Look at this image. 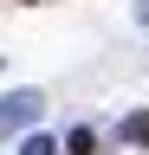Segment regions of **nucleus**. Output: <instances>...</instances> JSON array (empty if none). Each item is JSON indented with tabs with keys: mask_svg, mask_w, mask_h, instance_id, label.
<instances>
[{
	"mask_svg": "<svg viewBox=\"0 0 149 155\" xmlns=\"http://www.w3.org/2000/svg\"><path fill=\"white\" fill-rule=\"evenodd\" d=\"M65 155H97V129H71L65 136Z\"/></svg>",
	"mask_w": 149,
	"mask_h": 155,
	"instance_id": "obj_3",
	"label": "nucleus"
},
{
	"mask_svg": "<svg viewBox=\"0 0 149 155\" xmlns=\"http://www.w3.org/2000/svg\"><path fill=\"white\" fill-rule=\"evenodd\" d=\"M20 155H59V142H52V136H26Z\"/></svg>",
	"mask_w": 149,
	"mask_h": 155,
	"instance_id": "obj_4",
	"label": "nucleus"
},
{
	"mask_svg": "<svg viewBox=\"0 0 149 155\" xmlns=\"http://www.w3.org/2000/svg\"><path fill=\"white\" fill-rule=\"evenodd\" d=\"M32 110H39V97H32V91L7 97V104H0V129H13V123H32Z\"/></svg>",
	"mask_w": 149,
	"mask_h": 155,
	"instance_id": "obj_1",
	"label": "nucleus"
},
{
	"mask_svg": "<svg viewBox=\"0 0 149 155\" xmlns=\"http://www.w3.org/2000/svg\"><path fill=\"white\" fill-rule=\"evenodd\" d=\"M123 142L149 149V110H130V116H123Z\"/></svg>",
	"mask_w": 149,
	"mask_h": 155,
	"instance_id": "obj_2",
	"label": "nucleus"
}]
</instances>
